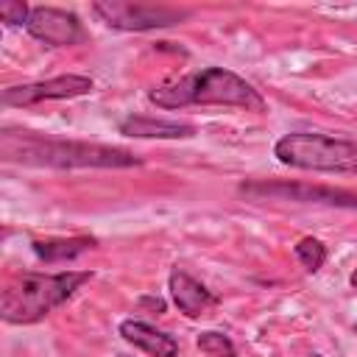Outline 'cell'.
Returning a JSON list of instances; mask_svg holds the SVG:
<instances>
[{
    "instance_id": "1",
    "label": "cell",
    "mask_w": 357,
    "mask_h": 357,
    "mask_svg": "<svg viewBox=\"0 0 357 357\" xmlns=\"http://www.w3.org/2000/svg\"><path fill=\"white\" fill-rule=\"evenodd\" d=\"M0 156L3 162H14L25 167H53V170H120V167L142 165L139 156L117 145L50 139L33 131H11V128L0 134Z\"/></svg>"
},
{
    "instance_id": "2",
    "label": "cell",
    "mask_w": 357,
    "mask_h": 357,
    "mask_svg": "<svg viewBox=\"0 0 357 357\" xmlns=\"http://www.w3.org/2000/svg\"><path fill=\"white\" fill-rule=\"evenodd\" d=\"M148 100L159 109H187V106H234L245 112H265V98L254 84L226 67H206L178 81L153 86Z\"/></svg>"
},
{
    "instance_id": "3",
    "label": "cell",
    "mask_w": 357,
    "mask_h": 357,
    "mask_svg": "<svg viewBox=\"0 0 357 357\" xmlns=\"http://www.w3.org/2000/svg\"><path fill=\"white\" fill-rule=\"evenodd\" d=\"M95 273L59 271V273H20L0 296V318L14 326H28L67 304Z\"/></svg>"
},
{
    "instance_id": "4",
    "label": "cell",
    "mask_w": 357,
    "mask_h": 357,
    "mask_svg": "<svg viewBox=\"0 0 357 357\" xmlns=\"http://www.w3.org/2000/svg\"><path fill=\"white\" fill-rule=\"evenodd\" d=\"M273 156L296 170L357 173V142L321 131H290L273 145Z\"/></svg>"
},
{
    "instance_id": "5",
    "label": "cell",
    "mask_w": 357,
    "mask_h": 357,
    "mask_svg": "<svg viewBox=\"0 0 357 357\" xmlns=\"http://www.w3.org/2000/svg\"><path fill=\"white\" fill-rule=\"evenodd\" d=\"M95 17L114 28V31H156V28H173L181 25L190 11L176 6H151V3H123V0H106L92 3Z\"/></svg>"
},
{
    "instance_id": "6",
    "label": "cell",
    "mask_w": 357,
    "mask_h": 357,
    "mask_svg": "<svg viewBox=\"0 0 357 357\" xmlns=\"http://www.w3.org/2000/svg\"><path fill=\"white\" fill-rule=\"evenodd\" d=\"M240 192L254 201H296V204H324V206H346L357 209V195L349 190H335L324 184H304V181H245L240 184Z\"/></svg>"
},
{
    "instance_id": "7",
    "label": "cell",
    "mask_w": 357,
    "mask_h": 357,
    "mask_svg": "<svg viewBox=\"0 0 357 357\" xmlns=\"http://www.w3.org/2000/svg\"><path fill=\"white\" fill-rule=\"evenodd\" d=\"M95 89V81L89 75H56V78H47V81H31V84H17V86H8L3 89L0 100L6 106H33V103H42V100H70V98H84Z\"/></svg>"
},
{
    "instance_id": "8",
    "label": "cell",
    "mask_w": 357,
    "mask_h": 357,
    "mask_svg": "<svg viewBox=\"0 0 357 357\" xmlns=\"http://www.w3.org/2000/svg\"><path fill=\"white\" fill-rule=\"evenodd\" d=\"M25 31L47 47H70L86 39V31L78 14L56 6H33L25 22Z\"/></svg>"
},
{
    "instance_id": "9",
    "label": "cell",
    "mask_w": 357,
    "mask_h": 357,
    "mask_svg": "<svg viewBox=\"0 0 357 357\" xmlns=\"http://www.w3.org/2000/svg\"><path fill=\"white\" fill-rule=\"evenodd\" d=\"M167 290H170V298L178 307V312L187 315V318H201L209 307L218 304V296L206 284H201L195 276H190L187 271H181V268L170 271Z\"/></svg>"
},
{
    "instance_id": "10",
    "label": "cell",
    "mask_w": 357,
    "mask_h": 357,
    "mask_svg": "<svg viewBox=\"0 0 357 357\" xmlns=\"http://www.w3.org/2000/svg\"><path fill=\"white\" fill-rule=\"evenodd\" d=\"M117 131L137 139H190L198 134L192 123L178 120H162V117H145V114H128L117 123Z\"/></svg>"
},
{
    "instance_id": "11",
    "label": "cell",
    "mask_w": 357,
    "mask_h": 357,
    "mask_svg": "<svg viewBox=\"0 0 357 357\" xmlns=\"http://www.w3.org/2000/svg\"><path fill=\"white\" fill-rule=\"evenodd\" d=\"M120 335L123 340L134 343L137 349H142L151 357H176L178 354V340L139 318H126L120 321Z\"/></svg>"
},
{
    "instance_id": "12",
    "label": "cell",
    "mask_w": 357,
    "mask_h": 357,
    "mask_svg": "<svg viewBox=\"0 0 357 357\" xmlns=\"http://www.w3.org/2000/svg\"><path fill=\"white\" fill-rule=\"evenodd\" d=\"M92 248H95V237H53V240H33L31 243V251L36 254V259H42L47 265L75 259Z\"/></svg>"
},
{
    "instance_id": "13",
    "label": "cell",
    "mask_w": 357,
    "mask_h": 357,
    "mask_svg": "<svg viewBox=\"0 0 357 357\" xmlns=\"http://www.w3.org/2000/svg\"><path fill=\"white\" fill-rule=\"evenodd\" d=\"M293 254H296V259L304 265V271H310V273L321 271L324 262H326V245H324L321 240H315V237H301V240L293 245Z\"/></svg>"
},
{
    "instance_id": "14",
    "label": "cell",
    "mask_w": 357,
    "mask_h": 357,
    "mask_svg": "<svg viewBox=\"0 0 357 357\" xmlns=\"http://www.w3.org/2000/svg\"><path fill=\"white\" fill-rule=\"evenodd\" d=\"M198 349L209 357H237V346L231 343V337L226 332H218V329H206L195 337Z\"/></svg>"
},
{
    "instance_id": "15",
    "label": "cell",
    "mask_w": 357,
    "mask_h": 357,
    "mask_svg": "<svg viewBox=\"0 0 357 357\" xmlns=\"http://www.w3.org/2000/svg\"><path fill=\"white\" fill-rule=\"evenodd\" d=\"M28 14H31V8H28L22 0H3V3H0V20H3L6 25H22V28H25Z\"/></svg>"
},
{
    "instance_id": "16",
    "label": "cell",
    "mask_w": 357,
    "mask_h": 357,
    "mask_svg": "<svg viewBox=\"0 0 357 357\" xmlns=\"http://www.w3.org/2000/svg\"><path fill=\"white\" fill-rule=\"evenodd\" d=\"M139 307H151L156 315L165 312V301H162L159 296H142V298H139Z\"/></svg>"
},
{
    "instance_id": "17",
    "label": "cell",
    "mask_w": 357,
    "mask_h": 357,
    "mask_svg": "<svg viewBox=\"0 0 357 357\" xmlns=\"http://www.w3.org/2000/svg\"><path fill=\"white\" fill-rule=\"evenodd\" d=\"M349 284H351V287H357V271H354V273L349 276Z\"/></svg>"
},
{
    "instance_id": "18",
    "label": "cell",
    "mask_w": 357,
    "mask_h": 357,
    "mask_svg": "<svg viewBox=\"0 0 357 357\" xmlns=\"http://www.w3.org/2000/svg\"><path fill=\"white\" fill-rule=\"evenodd\" d=\"M307 357H324V354H315V351H312V354H307Z\"/></svg>"
},
{
    "instance_id": "19",
    "label": "cell",
    "mask_w": 357,
    "mask_h": 357,
    "mask_svg": "<svg viewBox=\"0 0 357 357\" xmlns=\"http://www.w3.org/2000/svg\"><path fill=\"white\" fill-rule=\"evenodd\" d=\"M120 357H128V354H120Z\"/></svg>"
},
{
    "instance_id": "20",
    "label": "cell",
    "mask_w": 357,
    "mask_h": 357,
    "mask_svg": "<svg viewBox=\"0 0 357 357\" xmlns=\"http://www.w3.org/2000/svg\"><path fill=\"white\" fill-rule=\"evenodd\" d=\"M354 332H357V326H354Z\"/></svg>"
}]
</instances>
